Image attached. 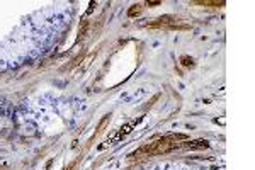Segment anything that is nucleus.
<instances>
[{
	"instance_id": "nucleus-3",
	"label": "nucleus",
	"mask_w": 255,
	"mask_h": 170,
	"mask_svg": "<svg viewBox=\"0 0 255 170\" xmlns=\"http://www.w3.org/2000/svg\"><path fill=\"white\" fill-rule=\"evenodd\" d=\"M182 65L189 67V65H192V60H191V58H187V56H182Z\"/></svg>"
},
{
	"instance_id": "nucleus-1",
	"label": "nucleus",
	"mask_w": 255,
	"mask_h": 170,
	"mask_svg": "<svg viewBox=\"0 0 255 170\" xmlns=\"http://www.w3.org/2000/svg\"><path fill=\"white\" fill-rule=\"evenodd\" d=\"M140 12H141V5L136 4V5H133V7L129 9V12H128V14H129V17H135V16H138Z\"/></svg>"
},
{
	"instance_id": "nucleus-2",
	"label": "nucleus",
	"mask_w": 255,
	"mask_h": 170,
	"mask_svg": "<svg viewBox=\"0 0 255 170\" xmlns=\"http://www.w3.org/2000/svg\"><path fill=\"white\" fill-rule=\"evenodd\" d=\"M196 5H214V7H223L224 2H196Z\"/></svg>"
}]
</instances>
